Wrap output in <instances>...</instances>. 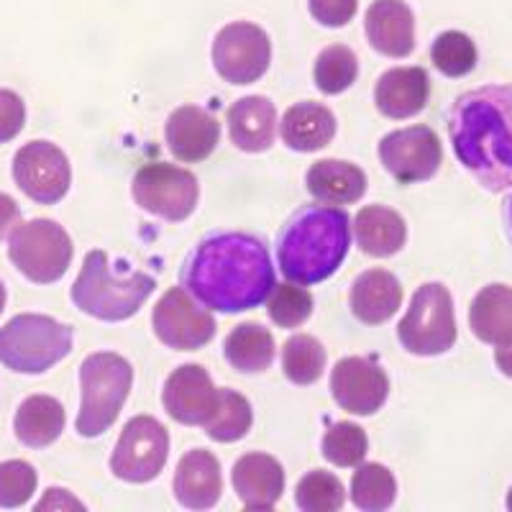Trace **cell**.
Instances as JSON below:
<instances>
[{
    "label": "cell",
    "instance_id": "cell-5",
    "mask_svg": "<svg viewBox=\"0 0 512 512\" xmlns=\"http://www.w3.org/2000/svg\"><path fill=\"white\" fill-rule=\"evenodd\" d=\"M131 384H134V367L123 356L98 351L82 361V405L77 415V433L85 438L103 436L121 415Z\"/></svg>",
    "mask_w": 512,
    "mask_h": 512
},
{
    "label": "cell",
    "instance_id": "cell-35",
    "mask_svg": "<svg viewBox=\"0 0 512 512\" xmlns=\"http://www.w3.org/2000/svg\"><path fill=\"white\" fill-rule=\"evenodd\" d=\"M431 59L441 75L466 77L477 67V47L461 31H446L433 41Z\"/></svg>",
    "mask_w": 512,
    "mask_h": 512
},
{
    "label": "cell",
    "instance_id": "cell-11",
    "mask_svg": "<svg viewBox=\"0 0 512 512\" xmlns=\"http://www.w3.org/2000/svg\"><path fill=\"white\" fill-rule=\"evenodd\" d=\"M152 326L164 346L175 351H198L216 336V320L208 308L185 287H172L162 295L152 315Z\"/></svg>",
    "mask_w": 512,
    "mask_h": 512
},
{
    "label": "cell",
    "instance_id": "cell-18",
    "mask_svg": "<svg viewBox=\"0 0 512 512\" xmlns=\"http://www.w3.org/2000/svg\"><path fill=\"white\" fill-rule=\"evenodd\" d=\"M367 39L384 57H408L415 49V18L402 0H374L367 11Z\"/></svg>",
    "mask_w": 512,
    "mask_h": 512
},
{
    "label": "cell",
    "instance_id": "cell-41",
    "mask_svg": "<svg viewBox=\"0 0 512 512\" xmlns=\"http://www.w3.org/2000/svg\"><path fill=\"white\" fill-rule=\"evenodd\" d=\"M18 218H21V208L16 205V200L6 192H0V239H6V233L16 226Z\"/></svg>",
    "mask_w": 512,
    "mask_h": 512
},
{
    "label": "cell",
    "instance_id": "cell-34",
    "mask_svg": "<svg viewBox=\"0 0 512 512\" xmlns=\"http://www.w3.org/2000/svg\"><path fill=\"white\" fill-rule=\"evenodd\" d=\"M344 500V484L331 472L315 469L297 482L295 502L303 512H336L344 507Z\"/></svg>",
    "mask_w": 512,
    "mask_h": 512
},
{
    "label": "cell",
    "instance_id": "cell-44",
    "mask_svg": "<svg viewBox=\"0 0 512 512\" xmlns=\"http://www.w3.org/2000/svg\"><path fill=\"white\" fill-rule=\"evenodd\" d=\"M507 231H510V239H512V192H510V198H507Z\"/></svg>",
    "mask_w": 512,
    "mask_h": 512
},
{
    "label": "cell",
    "instance_id": "cell-39",
    "mask_svg": "<svg viewBox=\"0 0 512 512\" xmlns=\"http://www.w3.org/2000/svg\"><path fill=\"white\" fill-rule=\"evenodd\" d=\"M26 123V105L11 90H0V144L16 139Z\"/></svg>",
    "mask_w": 512,
    "mask_h": 512
},
{
    "label": "cell",
    "instance_id": "cell-25",
    "mask_svg": "<svg viewBox=\"0 0 512 512\" xmlns=\"http://www.w3.org/2000/svg\"><path fill=\"white\" fill-rule=\"evenodd\" d=\"M333 136H336V118L326 105L305 100L287 108L282 118V141L292 152H318L331 144Z\"/></svg>",
    "mask_w": 512,
    "mask_h": 512
},
{
    "label": "cell",
    "instance_id": "cell-32",
    "mask_svg": "<svg viewBox=\"0 0 512 512\" xmlns=\"http://www.w3.org/2000/svg\"><path fill=\"white\" fill-rule=\"evenodd\" d=\"M251 423H254V413H251L249 400L239 392L221 390V402H218L216 415L205 425V433L218 443H233L249 433Z\"/></svg>",
    "mask_w": 512,
    "mask_h": 512
},
{
    "label": "cell",
    "instance_id": "cell-31",
    "mask_svg": "<svg viewBox=\"0 0 512 512\" xmlns=\"http://www.w3.org/2000/svg\"><path fill=\"white\" fill-rule=\"evenodd\" d=\"M282 369L292 384L308 387V384L318 382L326 369V349L320 346L318 338L297 333L282 349Z\"/></svg>",
    "mask_w": 512,
    "mask_h": 512
},
{
    "label": "cell",
    "instance_id": "cell-6",
    "mask_svg": "<svg viewBox=\"0 0 512 512\" xmlns=\"http://www.w3.org/2000/svg\"><path fill=\"white\" fill-rule=\"evenodd\" d=\"M70 326L52 315L21 313L0 328V364L18 374H44L72 351Z\"/></svg>",
    "mask_w": 512,
    "mask_h": 512
},
{
    "label": "cell",
    "instance_id": "cell-3",
    "mask_svg": "<svg viewBox=\"0 0 512 512\" xmlns=\"http://www.w3.org/2000/svg\"><path fill=\"white\" fill-rule=\"evenodd\" d=\"M349 213L333 205H305L287 221L277 244L280 272L297 285L328 280L349 254Z\"/></svg>",
    "mask_w": 512,
    "mask_h": 512
},
{
    "label": "cell",
    "instance_id": "cell-10",
    "mask_svg": "<svg viewBox=\"0 0 512 512\" xmlns=\"http://www.w3.org/2000/svg\"><path fill=\"white\" fill-rule=\"evenodd\" d=\"M169 456V433L159 420L136 415L126 423L116 451L111 456V472L131 484L152 482L159 477Z\"/></svg>",
    "mask_w": 512,
    "mask_h": 512
},
{
    "label": "cell",
    "instance_id": "cell-46",
    "mask_svg": "<svg viewBox=\"0 0 512 512\" xmlns=\"http://www.w3.org/2000/svg\"><path fill=\"white\" fill-rule=\"evenodd\" d=\"M507 510L512 512V489H510V495H507Z\"/></svg>",
    "mask_w": 512,
    "mask_h": 512
},
{
    "label": "cell",
    "instance_id": "cell-23",
    "mask_svg": "<svg viewBox=\"0 0 512 512\" xmlns=\"http://www.w3.org/2000/svg\"><path fill=\"white\" fill-rule=\"evenodd\" d=\"M351 313L367 323V326H379L384 320L400 310L402 287L397 277L387 269H369L359 274L351 287Z\"/></svg>",
    "mask_w": 512,
    "mask_h": 512
},
{
    "label": "cell",
    "instance_id": "cell-13",
    "mask_svg": "<svg viewBox=\"0 0 512 512\" xmlns=\"http://www.w3.org/2000/svg\"><path fill=\"white\" fill-rule=\"evenodd\" d=\"M272 44L256 24H228L213 41L216 72L231 85H251L267 72Z\"/></svg>",
    "mask_w": 512,
    "mask_h": 512
},
{
    "label": "cell",
    "instance_id": "cell-9",
    "mask_svg": "<svg viewBox=\"0 0 512 512\" xmlns=\"http://www.w3.org/2000/svg\"><path fill=\"white\" fill-rule=\"evenodd\" d=\"M134 200L152 216L164 221H185L195 213L200 185L192 172L175 164H144L134 177Z\"/></svg>",
    "mask_w": 512,
    "mask_h": 512
},
{
    "label": "cell",
    "instance_id": "cell-36",
    "mask_svg": "<svg viewBox=\"0 0 512 512\" xmlns=\"http://www.w3.org/2000/svg\"><path fill=\"white\" fill-rule=\"evenodd\" d=\"M267 313L280 328L303 326L313 313V295L297 282L274 285L267 297Z\"/></svg>",
    "mask_w": 512,
    "mask_h": 512
},
{
    "label": "cell",
    "instance_id": "cell-37",
    "mask_svg": "<svg viewBox=\"0 0 512 512\" xmlns=\"http://www.w3.org/2000/svg\"><path fill=\"white\" fill-rule=\"evenodd\" d=\"M369 451V438L356 423H336L323 436V456L331 464L349 469L359 466Z\"/></svg>",
    "mask_w": 512,
    "mask_h": 512
},
{
    "label": "cell",
    "instance_id": "cell-40",
    "mask_svg": "<svg viewBox=\"0 0 512 512\" xmlns=\"http://www.w3.org/2000/svg\"><path fill=\"white\" fill-rule=\"evenodd\" d=\"M356 6H359V0H310V13L318 24L338 29L354 18Z\"/></svg>",
    "mask_w": 512,
    "mask_h": 512
},
{
    "label": "cell",
    "instance_id": "cell-14",
    "mask_svg": "<svg viewBox=\"0 0 512 512\" xmlns=\"http://www.w3.org/2000/svg\"><path fill=\"white\" fill-rule=\"evenodd\" d=\"M379 159L400 185H413L436 175L443 162V149L433 128L410 126L379 141Z\"/></svg>",
    "mask_w": 512,
    "mask_h": 512
},
{
    "label": "cell",
    "instance_id": "cell-21",
    "mask_svg": "<svg viewBox=\"0 0 512 512\" xmlns=\"http://www.w3.org/2000/svg\"><path fill=\"white\" fill-rule=\"evenodd\" d=\"M233 489L249 510H272L285 492L282 464L269 454H246L233 464Z\"/></svg>",
    "mask_w": 512,
    "mask_h": 512
},
{
    "label": "cell",
    "instance_id": "cell-19",
    "mask_svg": "<svg viewBox=\"0 0 512 512\" xmlns=\"http://www.w3.org/2000/svg\"><path fill=\"white\" fill-rule=\"evenodd\" d=\"M431 80L423 67H395L379 77L374 88V103L387 118H413L428 105Z\"/></svg>",
    "mask_w": 512,
    "mask_h": 512
},
{
    "label": "cell",
    "instance_id": "cell-30",
    "mask_svg": "<svg viewBox=\"0 0 512 512\" xmlns=\"http://www.w3.org/2000/svg\"><path fill=\"white\" fill-rule=\"evenodd\" d=\"M397 484L392 472L382 464H361L351 479V500L364 512H382L392 507Z\"/></svg>",
    "mask_w": 512,
    "mask_h": 512
},
{
    "label": "cell",
    "instance_id": "cell-42",
    "mask_svg": "<svg viewBox=\"0 0 512 512\" xmlns=\"http://www.w3.org/2000/svg\"><path fill=\"white\" fill-rule=\"evenodd\" d=\"M47 507H52V510H70V507H77V510H82V502H77L75 497L70 495V492H64V489H49L47 497L36 505V510H47Z\"/></svg>",
    "mask_w": 512,
    "mask_h": 512
},
{
    "label": "cell",
    "instance_id": "cell-12",
    "mask_svg": "<svg viewBox=\"0 0 512 512\" xmlns=\"http://www.w3.org/2000/svg\"><path fill=\"white\" fill-rule=\"evenodd\" d=\"M13 180L26 198L54 205L72 185V169L64 152L52 141H31L13 157Z\"/></svg>",
    "mask_w": 512,
    "mask_h": 512
},
{
    "label": "cell",
    "instance_id": "cell-33",
    "mask_svg": "<svg viewBox=\"0 0 512 512\" xmlns=\"http://www.w3.org/2000/svg\"><path fill=\"white\" fill-rule=\"evenodd\" d=\"M356 75H359L356 54L351 52L349 47H344V44H333V47L323 49V52L318 54L313 77L320 93H344V90H349L351 85H354Z\"/></svg>",
    "mask_w": 512,
    "mask_h": 512
},
{
    "label": "cell",
    "instance_id": "cell-29",
    "mask_svg": "<svg viewBox=\"0 0 512 512\" xmlns=\"http://www.w3.org/2000/svg\"><path fill=\"white\" fill-rule=\"evenodd\" d=\"M223 354L233 369L244 374H259L274 361V338L259 323H241L228 333Z\"/></svg>",
    "mask_w": 512,
    "mask_h": 512
},
{
    "label": "cell",
    "instance_id": "cell-26",
    "mask_svg": "<svg viewBox=\"0 0 512 512\" xmlns=\"http://www.w3.org/2000/svg\"><path fill=\"white\" fill-rule=\"evenodd\" d=\"M469 326L482 344H512V287H484L469 308Z\"/></svg>",
    "mask_w": 512,
    "mask_h": 512
},
{
    "label": "cell",
    "instance_id": "cell-20",
    "mask_svg": "<svg viewBox=\"0 0 512 512\" xmlns=\"http://www.w3.org/2000/svg\"><path fill=\"white\" fill-rule=\"evenodd\" d=\"M172 489H175V497L180 505L190 507V510H208V507L221 500V464L205 448L187 451L180 464H177Z\"/></svg>",
    "mask_w": 512,
    "mask_h": 512
},
{
    "label": "cell",
    "instance_id": "cell-2",
    "mask_svg": "<svg viewBox=\"0 0 512 512\" xmlns=\"http://www.w3.org/2000/svg\"><path fill=\"white\" fill-rule=\"evenodd\" d=\"M448 139L469 175L489 192L512 185V85L459 95L448 111Z\"/></svg>",
    "mask_w": 512,
    "mask_h": 512
},
{
    "label": "cell",
    "instance_id": "cell-1",
    "mask_svg": "<svg viewBox=\"0 0 512 512\" xmlns=\"http://www.w3.org/2000/svg\"><path fill=\"white\" fill-rule=\"evenodd\" d=\"M185 290L216 313H244L262 305L274 287V267L262 241L241 231L200 241L182 272Z\"/></svg>",
    "mask_w": 512,
    "mask_h": 512
},
{
    "label": "cell",
    "instance_id": "cell-27",
    "mask_svg": "<svg viewBox=\"0 0 512 512\" xmlns=\"http://www.w3.org/2000/svg\"><path fill=\"white\" fill-rule=\"evenodd\" d=\"M356 241L359 249L369 256H392L408 241V226L397 210L384 205H367L356 216Z\"/></svg>",
    "mask_w": 512,
    "mask_h": 512
},
{
    "label": "cell",
    "instance_id": "cell-43",
    "mask_svg": "<svg viewBox=\"0 0 512 512\" xmlns=\"http://www.w3.org/2000/svg\"><path fill=\"white\" fill-rule=\"evenodd\" d=\"M495 364H497V367H500V372L505 374V377L512 379V344L497 346Z\"/></svg>",
    "mask_w": 512,
    "mask_h": 512
},
{
    "label": "cell",
    "instance_id": "cell-7",
    "mask_svg": "<svg viewBox=\"0 0 512 512\" xmlns=\"http://www.w3.org/2000/svg\"><path fill=\"white\" fill-rule=\"evenodd\" d=\"M75 246L59 223L34 218L13 228L8 241V256L13 267L36 285H52L62 280L72 264Z\"/></svg>",
    "mask_w": 512,
    "mask_h": 512
},
{
    "label": "cell",
    "instance_id": "cell-38",
    "mask_svg": "<svg viewBox=\"0 0 512 512\" xmlns=\"http://www.w3.org/2000/svg\"><path fill=\"white\" fill-rule=\"evenodd\" d=\"M36 469L21 459H11L0 464V507H21L36 492Z\"/></svg>",
    "mask_w": 512,
    "mask_h": 512
},
{
    "label": "cell",
    "instance_id": "cell-17",
    "mask_svg": "<svg viewBox=\"0 0 512 512\" xmlns=\"http://www.w3.org/2000/svg\"><path fill=\"white\" fill-rule=\"evenodd\" d=\"M169 152L180 162H203L216 152L221 141V123L213 113L198 105H182L164 126Z\"/></svg>",
    "mask_w": 512,
    "mask_h": 512
},
{
    "label": "cell",
    "instance_id": "cell-22",
    "mask_svg": "<svg viewBox=\"0 0 512 512\" xmlns=\"http://www.w3.org/2000/svg\"><path fill=\"white\" fill-rule=\"evenodd\" d=\"M228 136L241 152L262 154L277 136V108L264 95H249L228 108Z\"/></svg>",
    "mask_w": 512,
    "mask_h": 512
},
{
    "label": "cell",
    "instance_id": "cell-4",
    "mask_svg": "<svg viewBox=\"0 0 512 512\" xmlns=\"http://www.w3.org/2000/svg\"><path fill=\"white\" fill-rule=\"evenodd\" d=\"M154 287V277L144 272H113L108 254L95 249L85 256L80 277L72 285V303L85 315L116 323L139 313Z\"/></svg>",
    "mask_w": 512,
    "mask_h": 512
},
{
    "label": "cell",
    "instance_id": "cell-28",
    "mask_svg": "<svg viewBox=\"0 0 512 512\" xmlns=\"http://www.w3.org/2000/svg\"><path fill=\"white\" fill-rule=\"evenodd\" d=\"M13 431L18 441L29 448L52 446L64 431L62 402L49 395L26 397L13 418Z\"/></svg>",
    "mask_w": 512,
    "mask_h": 512
},
{
    "label": "cell",
    "instance_id": "cell-15",
    "mask_svg": "<svg viewBox=\"0 0 512 512\" xmlns=\"http://www.w3.org/2000/svg\"><path fill=\"white\" fill-rule=\"evenodd\" d=\"M331 395L346 413L374 415L390 395V379L374 361L346 356L331 372Z\"/></svg>",
    "mask_w": 512,
    "mask_h": 512
},
{
    "label": "cell",
    "instance_id": "cell-8",
    "mask_svg": "<svg viewBox=\"0 0 512 512\" xmlns=\"http://www.w3.org/2000/svg\"><path fill=\"white\" fill-rule=\"evenodd\" d=\"M397 338L415 356H438L456 344L454 300L441 282H428L415 292Z\"/></svg>",
    "mask_w": 512,
    "mask_h": 512
},
{
    "label": "cell",
    "instance_id": "cell-24",
    "mask_svg": "<svg viewBox=\"0 0 512 512\" xmlns=\"http://www.w3.org/2000/svg\"><path fill=\"white\" fill-rule=\"evenodd\" d=\"M308 192L323 205H349L364 198L367 175L351 162L341 159H320L305 175Z\"/></svg>",
    "mask_w": 512,
    "mask_h": 512
},
{
    "label": "cell",
    "instance_id": "cell-16",
    "mask_svg": "<svg viewBox=\"0 0 512 512\" xmlns=\"http://www.w3.org/2000/svg\"><path fill=\"white\" fill-rule=\"evenodd\" d=\"M162 402L169 418L177 423L208 425L221 402V390L200 364H182L167 377Z\"/></svg>",
    "mask_w": 512,
    "mask_h": 512
},
{
    "label": "cell",
    "instance_id": "cell-45",
    "mask_svg": "<svg viewBox=\"0 0 512 512\" xmlns=\"http://www.w3.org/2000/svg\"><path fill=\"white\" fill-rule=\"evenodd\" d=\"M3 308H6V287L0 282V313H3Z\"/></svg>",
    "mask_w": 512,
    "mask_h": 512
}]
</instances>
